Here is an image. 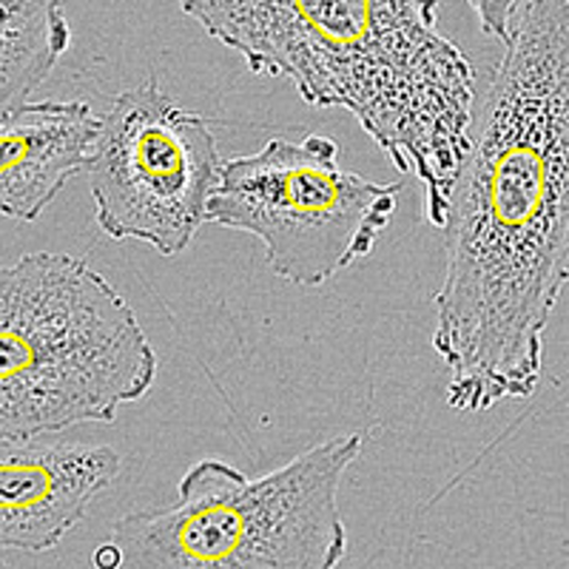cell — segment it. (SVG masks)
Segmentation results:
<instances>
[{
	"label": "cell",
	"mask_w": 569,
	"mask_h": 569,
	"mask_svg": "<svg viewBox=\"0 0 569 569\" xmlns=\"http://www.w3.org/2000/svg\"><path fill=\"white\" fill-rule=\"evenodd\" d=\"M103 117L83 100H38L0 111V211L34 222L60 188L89 174Z\"/></svg>",
	"instance_id": "8"
},
{
	"label": "cell",
	"mask_w": 569,
	"mask_h": 569,
	"mask_svg": "<svg viewBox=\"0 0 569 569\" xmlns=\"http://www.w3.org/2000/svg\"><path fill=\"white\" fill-rule=\"evenodd\" d=\"M362 445L337 436L259 479L197 461L174 507L129 512L109 538L137 569H333L348 552L339 481Z\"/></svg>",
	"instance_id": "4"
},
{
	"label": "cell",
	"mask_w": 569,
	"mask_h": 569,
	"mask_svg": "<svg viewBox=\"0 0 569 569\" xmlns=\"http://www.w3.org/2000/svg\"><path fill=\"white\" fill-rule=\"evenodd\" d=\"M399 194V182L385 186L345 171L330 137H273L257 154L222 162L208 222L253 233L279 279L319 288L373 253Z\"/></svg>",
	"instance_id": "5"
},
{
	"label": "cell",
	"mask_w": 569,
	"mask_h": 569,
	"mask_svg": "<svg viewBox=\"0 0 569 569\" xmlns=\"http://www.w3.org/2000/svg\"><path fill=\"white\" fill-rule=\"evenodd\" d=\"M467 3H470V9L479 18L485 34L507 43L512 32V18H516L525 0H467Z\"/></svg>",
	"instance_id": "10"
},
{
	"label": "cell",
	"mask_w": 569,
	"mask_h": 569,
	"mask_svg": "<svg viewBox=\"0 0 569 569\" xmlns=\"http://www.w3.org/2000/svg\"><path fill=\"white\" fill-rule=\"evenodd\" d=\"M157 368L131 305L86 259L38 251L0 271V439L114 421Z\"/></svg>",
	"instance_id": "3"
},
{
	"label": "cell",
	"mask_w": 569,
	"mask_h": 569,
	"mask_svg": "<svg viewBox=\"0 0 569 569\" xmlns=\"http://www.w3.org/2000/svg\"><path fill=\"white\" fill-rule=\"evenodd\" d=\"M117 476L114 447L0 439V550H54Z\"/></svg>",
	"instance_id": "7"
},
{
	"label": "cell",
	"mask_w": 569,
	"mask_h": 569,
	"mask_svg": "<svg viewBox=\"0 0 569 569\" xmlns=\"http://www.w3.org/2000/svg\"><path fill=\"white\" fill-rule=\"evenodd\" d=\"M470 134L433 330L456 413L536 393L569 282V0L521 3Z\"/></svg>",
	"instance_id": "1"
},
{
	"label": "cell",
	"mask_w": 569,
	"mask_h": 569,
	"mask_svg": "<svg viewBox=\"0 0 569 569\" xmlns=\"http://www.w3.org/2000/svg\"><path fill=\"white\" fill-rule=\"evenodd\" d=\"M222 162L206 114L177 106L154 80L120 91L89 169L98 228L177 257L208 222Z\"/></svg>",
	"instance_id": "6"
},
{
	"label": "cell",
	"mask_w": 569,
	"mask_h": 569,
	"mask_svg": "<svg viewBox=\"0 0 569 569\" xmlns=\"http://www.w3.org/2000/svg\"><path fill=\"white\" fill-rule=\"evenodd\" d=\"M248 69L288 78L305 103L345 109L413 174L425 217L445 228L472 142L476 74L439 32V0H180Z\"/></svg>",
	"instance_id": "2"
},
{
	"label": "cell",
	"mask_w": 569,
	"mask_h": 569,
	"mask_svg": "<svg viewBox=\"0 0 569 569\" xmlns=\"http://www.w3.org/2000/svg\"><path fill=\"white\" fill-rule=\"evenodd\" d=\"M91 561H94V567L100 569H117V567H126V558H123V550L117 547L114 541H106L100 543L98 550H94V556H91Z\"/></svg>",
	"instance_id": "11"
},
{
	"label": "cell",
	"mask_w": 569,
	"mask_h": 569,
	"mask_svg": "<svg viewBox=\"0 0 569 569\" xmlns=\"http://www.w3.org/2000/svg\"><path fill=\"white\" fill-rule=\"evenodd\" d=\"M0 111L27 103L71 46L63 0H0Z\"/></svg>",
	"instance_id": "9"
}]
</instances>
